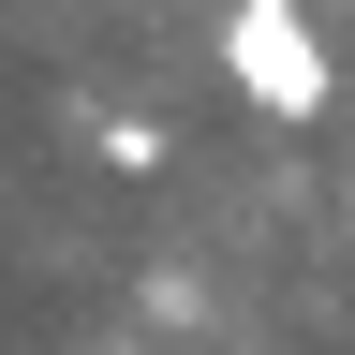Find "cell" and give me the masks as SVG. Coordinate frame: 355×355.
Masks as SVG:
<instances>
[{"label":"cell","mask_w":355,"mask_h":355,"mask_svg":"<svg viewBox=\"0 0 355 355\" xmlns=\"http://www.w3.org/2000/svg\"><path fill=\"white\" fill-rule=\"evenodd\" d=\"M222 74H237L266 119H326V44H311L296 0H237V15H222Z\"/></svg>","instance_id":"cell-1"}]
</instances>
